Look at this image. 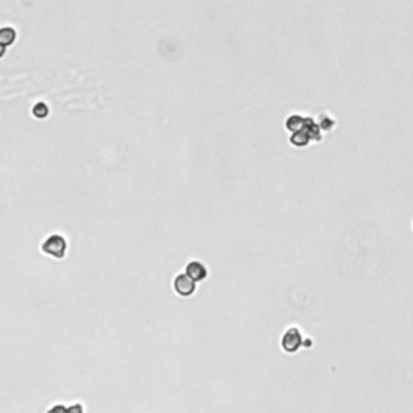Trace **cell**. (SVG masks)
<instances>
[{
    "label": "cell",
    "mask_w": 413,
    "mask_h": 413,
    "mask_svg": "<svg viewBox=\"0 0 413 413\" xmlns=\"http://www.w3.org/2000/svg\"><path fill=\"white\" fill-rule=\"evenodd\" d=\"M305 123H307V116H302V115H291L289 118L286 120V128L291 131V133H295V131H300L305 128Z\"/></svg>",
    "instance_id": "cell-5"
},
{
    "label": "cell",
    "mask_w": 413,
    "mask_h": 413,
    "mask_svg": "<svg viewBox=\"0 0 413 413\" xmlns=\"http://www.w3.org/2000/svg\"><path fill=\"white\" fill-rule=\"evenodd\" d=\"M186 273L189 274V276L194 279V281H204L206 276H208V271H206V266L202 263V261H189L188 266H186Z\"/></svg>",
    "instance_id": "cell-4"
},
{
    "label": "cell",
    "mask_w": 413,
    "mask_h": 413,
    "mask_svg": "<svg viewBox=\"0 0 413 413\" xmlns=\"http://www.w3.org/2000/svg\"><path fill=\"white\" fill-rule=\"evenodd\" d=\"M304 336H302L299 328H289L287 331L281 337V347L287 354H295L297 350L304 346Z\"/></svg>",
    "instance_id": "cell-2"
},
{
    "label": "cell",
    "mask_w": 413,
    "mask_h": 413,
    "mask_svg": "<svg viewBox=\"0 0 413 413\" xmlns=\"http://www.w3.org/2000/svg\"><path fill=\"white\" fill-rule=\"evenodd\" d=\"M40 250H42L45 255L53 257L57 260H61V258H65V255H66L68 242H66V239L63 236H60V234H52V236H49L42 242Z\"/></svg>",
    "instance_id": "cell-1"
},
{
    "label": "cell",
    "mask_w": 413,
    "mask_h": 413,
    "mask_svg": "<svg viewBox=\"0 0 413 413\" xmlns=\"http://www.w3.org/2000/svg\"><path fill=\"white\" fill-rule=\"evenodd\" d=\"M32 115H34V118H37V120L47 118V116H49V107H47V103L37 102L36 105L32 107Z\"/></svg>",
    "instance_id": "cell-7"
},
{
    "label": "cell",
    "mask_w": 413,
    "mask_h": 413,
    "mask_svg": "<svg viewBox=\"0 0 413 413\" xmlns=\"http://www.w3.org/2000/svg\"><path fill=\"white\" fill-rule=\"evenodd\" d=\"M173 289L178 295H181V297H191L197 289V281L192 279L188 273L178 274L173 281Z\"/></svg>",
    "instance_id": "cell-3"
},
{
    "label": "cell",
    "mask_w": 413,
    "mask_h": 413,
    "mask_svg": "<svg viewBox=\"0 0 413 413\" xmlns=\"http://www.w3.org/2000/svg\"><path fill=\"white\" fill-rule=\"evenodd\" d=\"M334 126V120L329 118L328 115H320V128L323 131H329Z\"/></svg>",
    "instance_id": "cell-9"
},
{
    "label": "cell",
    "mask_w": 413,
    "mask_h": 413,
    "mask_svg": "<svg viewBox=\"0 0 413 413\" xmlns=\"http://www.w3.org/2000/svg\"><path fill=\"white\" fill-rule=\"evenodd\" d=\"M15 37H16L15 29H11V27H3L2 32H0V39H2V47H3V49H5L6 45H10L11 42H15Z\"/></svg>",
    "instance_id": "cell-8"
},
{
    "label": "cell",
    "mask_w": 413,
    "mask_h": 413,
    "mask_svg": "<svg viewBox=\"0 0 413 413\" xmlns=\"http://www.w3.org/2000/svg\"><path fill=\"white\" fill-rule=\"evenodd\" d=\"M291 144L294 147H307L312 139H310V136L305 129H300V131H295V133L291 134Z\"/></svg>",
    "instance_id": "cell-6"
}]
</instances>
